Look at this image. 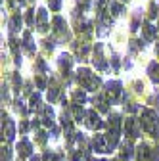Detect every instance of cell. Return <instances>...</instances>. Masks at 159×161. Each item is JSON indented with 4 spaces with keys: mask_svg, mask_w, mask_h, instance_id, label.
Listing matches in <instances>:
<instances>
[{
    "mask_svg": "<svg viewBox=\"0 0 159 161\" xmlns=\"http://www.w3.org/2000/svg\"><path fill=\"white\" fill-rule=\"evenodd\" d=\"M85 127L86 129H90V130H100L102 127H104V121H102V117L98 115L94 109H88L86 113H85Z\"/></svg>",
    "mask_w": 159,
    "mask_h": 161,
    "instance_id": "6",
    "label": "cell"
},
{
    "mask_svg": "<svg viewBox=\"0 0 159 161\" xmlns=\"http://www.w3.org/2000/svg\"><path fill=\"white\" fill-rule=\"evenodd\" d=\"M19 161H25V159H19Z\"/></svg>",
    "mask_w": 159,
    "mask_h": 161,
    "instance_id": "16",
    "label": "cell"
},
{
    "mask_svg": "<svg viewBox=\"0 0 159 161\" xmlns=\"http://www.w3.org/2000/svg\"><path fill=\"white\" fill-rule=\"evenodd\" d=\"M88 161H106V159H100V157H96V159H94V157H92V159H88Z\"/></svg>",
    "mask_w": 159,
    "mask_h": 161,
    "instance_id": "14",
    "label": "cell"
},
{
    "mask_svg": "<svg viewBox=\"0 0 159 161\" xmlns=\"http://www.w3.org/2000/svg\"><path fill=\"white\" fill-rule=\"evenodd\" d=\"M38 121H42L44 127H52L54 125V109L50 106H42L41 108V117H38Z\"/></svg>",
    "mask_w": 159,
    "mask_h": 161,
    "instance_id": "10",
    "label": "cell"
},
{
    "mask_svg": "<svg viewBox=\"0 0 159 161\" xmlns=\"http://www.w3.org/2000/svg\"><path fill=\"white\" fill-rule=\"evenodd\" d=\"M2 134L4 138L8 140V142H12V140L15 138V123H14V119L6 113H2Z\"/></svg>",
    "mask_w": 159,
    "mask_h": 161,
    "instance_id": "9",
    "label": "cell"
},
{
    "mask_svg": "<svg viewBox=\"0 0 159 161\" xmlns=\"http://www.w3.org/2000/svg\"><path fill=\"white\" fill-rule=\"evenodd\" d=\"M140 127H142V132L150 138H157L159 136V119H157V113L153 109H142L140 113Z\"/></svg>",
    "mask_w": 159,
    "mask_h": 161,
    "instance_id": "1",
    "label": "cell"
},
{
    "mask_svg": "<svg viewBox=\"0 0 159 161\" xmlns=\"http://www.w3.org/2000/svg\"><path fill=\"white\" fill-rule=\"evenodd\" d=\"M33 142L29 138H19V142L15 144V152H17V155H19V159H27V157H31L33 155Z\"/></svg>",
    "mask_w": 159,
    "mask_h": 161,
    "instance_id": "8",
    "label": "cell"
},
{
    "mask_svg": "<svg viewBox=\"0 0 159 161\" xmlns=\"http://www.w3.org/2000/svg\"><path fill=\"white\" fill-rule=\"evenodd\" d=\"M113 161H119V159H117V157H115V159H113Z\"/></svg>",
    "mask_w": 159,
    "mask_h": 161,
    "instance_id": "15",
    "label": "cell"
},
{
    "mask_svg": "<svg viewBox=\"0 0 159 161\" xmlns=\"http://www.w3.org/2000/svg\"><path fill=\"white\" fill-rule=\"evenodd\" d=\"M150 77L153 83H159V64H151L150 65Z\"/></svg>",
    "mask_w": 159,
    "mask_h": 161,
    "instance_id": "12",
    "label": "cell"
},
{
    "mask_svg": "<svg viewBox=\"0 0 159 161\" xmlns=\"http://www.w3.org/2000/svg\"><path fill=\"white\" fill-rule=\"evenodd\" d=\"M77 80H79V85H81L83 88H86V90H96L98 85H100V79H98L96 75H92L90 71H86V69H79Z\"/></svg>",
    "mask_w": 159,
    "mask_h": 161,
    "instance_id": "3",
    "label": "cell"
},
{
    "mask_svg": "<svg viewBox=\"0 0 159 161\" xmlns=\"http://www.w3.org/2000/svg\"><path fill=\"white\" fill-rule=\"evenodd\" d=\"M90 148L96 153H109V146H107L106 134H94L90 138Z\"/></svg>",
    "mask_w": 159,
    "mask_h": 161,
    "instance_id": "7",
    "label": "cell"
},
{
    "mask_svg": "<svg viewBox=\"0 0 159 161\" xmlns=\"http://www.w3.org/2000/svg\"><path fill=\"white\" fill-rule=\"evenodd\" d=\"M94 106L100 109V111H109V100H107V94H98L94 98Z\"/></svg>",
    "mask_w": 159,
    "mask_h": 161,
    "instance_id": "11",
    "label": "cell"
},
{
    "mask_svg": "<svg viewBox=\"0 0 159 161\" xmlns=\"http://www.w3.org/2000/svg\"><path fill=\"white\" fill-rule=\"evenodd\" d=\"M123 129H125V136L127 140H136L142 132V127H140V121H136L134 117H127L125 123H123Z\"/></svg>",
    "mask_w": 159,
    "mask_h": 161,
    "instance_id": "4",
    "label": "cell"
},
{
    "mask_svg": "<svg viewBox=\"0 0 159 161\" xmlns=\"http://www.w3.org/2000/svg\"><path fill=\"white\" fill-rule=\"evenodd\" d=\"M136 161H159V152L148 142H140L136 146Z\"/></svg>",
    "mask_w": 159,
    "mask_h": 161,
    "instance_id": "2",
    "label": "cell"
},
{
    "mask_svg": "<svg viewBox=\"0 0 159 161\" xmlns=\"http://www.w3.org/2000/svg\"><path fill=\"white\" fill-rule=\"evenodd\" d=\"M155 31H157V29H153L151 25H148V23H146V27H144V36H146L148 40H151V38H153V35H155Z\"/></svg>",
    "mask_w": 159,
    "mask_h": 161,
    "instance_id": "13",
    "label": "cell"
},
{
    "mask_svg": "<svg viewBox=\"0 0 159 161\" xmlns=\"http://www.w3.org/2000/svg\"><path fill=\"white\" fill-rule=\"evenodd\" d=\"M134 155H136V148L132 146V140H123V142L119 144L117 159H119V161H130Z\"/></svg>",
    "mask_w": 159,
    "mask_h": 161,
    "instance_id": "5",
    "label": "cell"
}]
</instances>
